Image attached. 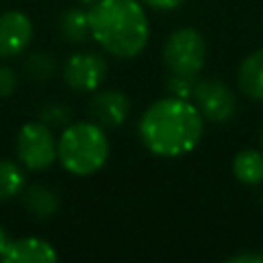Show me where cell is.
Here are the masks:
<instances>
[{
  "label": "cell",
  "instance_id": "cell-14",
  "mask_svg": "<svg viewBox=\"0 0 263 263\" xmlns=\"http://www.w3.org/2000/svg\"><path fill=\"white\" fill-rule=\"evenodd\" d=\"M58 29L64 39L72 43H80L90 37V25H88V12L82 8H68L60 14Z\"/></svg>",
  "mask_w": 263,
  "mask_h": 263
},
{
  "label": "cell",
  "instance_id": "cell-7",
  "mask_svg": "<svg viewBox=\"0 0 263 263\" xmlns=\"http://www.w3.org/2000/svg\"><path fill=\"white\" fill-rule=\"evenodd\" d=\"M107 76V62L95 51H76L64 64V80L78 92H90L101 86Z\"/></svg>",
  "mask_w": 263,
  "mask_h": 263
},
{
  "label": "cell",
  "instance_id": "cell-12",
  "mask_svg": "<svg viewBox=\"0 0 263 263\" xmlns=\"http://www.w3.org/2000/svg\"><path fill=\"white\" fill-rule=\"evenodd\" d=\"M232 175L249 187L263 183V152L255 148H245L232 158Z\"/></svg>",
  "mask_w": 263,
  "mask_h": 263
},
{
  "label": "cell",
  "instance_id": "cell-2",
  "mask_svg": "<svg viewBox=\"0 0 263 263\" xmlns=\"http://www.w3.org/2000/svg\"><path fill=\"white\" fill-rule=\"evenodd\" d=\"M86 12L90 37L107 53L129 60L148 45L150 23L140 0H95Z\"/></svg>",
  "mask_w": 263,
  "mask_h": 263
},
{
  "label": "cell",
  "instance_id": "cell-21",
  "mask_svg": "<svg viewBox=\"0 0 263 263\" xmlns=\"http://www.w3.org/2000/svg\"><path fill=\"white\" fill-rule=\"evenodd\" d=\"M226 263H263V255L259 253H238L226 259Z\"/></svg>",
  "mask_w": 263,
  "mask_h": 263
},
{
  "label": "cell",
  "instance_id": "cell-10",
  "mask_svg": "<svg viewBox=\"0 0 263 263\" xmlns=\"http://www.w3.org/2000/svg\"><path fill=\"white\" fill-rule=\"evenodd\" d=\"M4 263H55L58 251L51 242L37 236H23L8 240L2 257Z\"/></svg>",
  "mask_w": 263,
  "mask_h": 263
},
{
  "label": "cell",
  "instance_id": "cell-3",
  "mask_svg": "<svg viewBox=\"0 0 263 263\" xmlns=\"http://www.w3.org/2000/svg\"><path fill=\"white\" fill-rule=\"evenodd\" d=\"M58 160L76 177H88L101 171L109 160V138L105 127L95 121L66 125L58 138Z\"/></svg>",
  "mask_w": 263,
  "mask_h": 263
},
{
  "label": "cell",
  "instance_id": "cell-23",
  "mask_svg": "<svg viewBox=\"0 0 263 263\" xmlns=\"http://www.w3.org/2000/svg\"><path fill=\"white\" fill-rule=\"evenodd\" d=\"M261 148H263V132H261Z\"/></svg>",
  "mask_w": 263,
  "mask_h": 263
},
{
  "label": "cell",
  "instance_id": "cell-17",
  "mask_svg": "<svg viewBox=\"0 0 263 263\" xmlns=\"http://www.w3.org/2000/svg\"><path fill=\"white\" fill-rule=\"evenodd\" d=\"M195 76H181V74H171L166 80L168 92L173 97H181V99H191L193 95V86H195Z\"/></svg>",
  "mask_w": 263,
  "mask_h": 263
},
{
  "label": "cell",
  "instance_id": "cell-6",
  "mask_svg": "<svg viewBox=\"0 0 263 263\" xmlns=\"http://www.w3.org/2000/svg\"><path fill=\"white\" fill-rule=\"evenodd\" d=\"M193 105L203 119L224 123L236 113V97L230 86L218 78H199L193 86Z\"/></svg>",
  "mask_w": 263,
  "mask_h": 263
},
{
  "label": "cell",
  "instance_id": "cell-20",
  "mask_svg": "<svg viewBox=\"0 0 263 263\" xmlns=\"http://www.w3.org/2000/svg\"><path fill=\"white\" fill-rule=\"evenodd\" d=\"M140 2H144L146 6H150L154 10H173L183 4V0H140Z\"/></svg>",
  "mask_w": 263,
  "mask_h": 263
},
{
  "label": "cell",
  "instance_id": "cell-11",
  "mask_svg": "<svg viewBox=\"0 0 263 263\" xmlns=\"http://www.w3.org/2000/svg\"><path fill=\"white\" fill-rule=\"evenodd\" d=\"M236 82L245 97L263 103V47L249 53L240 62Z\"/></svg>",
  "mask_w": 263,
  "mask_h": 263
},
{
  "label": "cell",
  "instance_id": "cell-1",
  "mask_svg": "<svg viewBox=\"0 0 263 263\" xmlns=\"http://www.w3.org/2000/svg\"><path fill=\"white\" fill-rule=\"evenodd\" d=\"M144 148L162 158H177L197 148L203 136V117L189 99L164 97L154 101L138 121Z\"/></svg>",
  "mask_w": 263,
  "mask_h": 263
},
{
  "label": "cell",
  "instance_id": "cell-5",
  "mask_svg": "<svg viewBox=\"0 0 263 263\" xmlns=\"http://www.w3.org/2000/svg\"><path fill=\"white\" fill-rule=\"evenodd\" d=\"M16 158L29 171H45L58 160V140L43 121H29L16 136Z\"/></svg>",
  "mask_w": 263,
  "mask_h": 263
},
{
  "label": "cell",
  "instance_id": "cell-18",
  "mask_svg": "<svg viewBox=\"0 0 263 263\" xmlns=\"http://www.w3.org/2000/svg\"><path fill=\"white\" fill-rule=\"evenodd\" d=\"M68 119H70L68 109L58 107V105H49V107H45V109L41 111V121L47 123L49 127H53V125H64V123H68Z\"/></svg>",
  "mask_w": 263,
  "mask_h": 263
},
{
  "label": "cell",
  "instance_id": "cell-9",
  "mask_svg": "<svg viewBox=\"0 0 263 263\" xmlns=\"http://www.w3.org/2000/svg\"><path fill=\"white\" fill-rule=\"evenodd\" d=\"M129 109H132L129 99L121 90H101L92 95L88 103V113L92 121L107 129L119 127L127 119Z\"/></svg>",
  "mask_w": 263,
  "mask_h": 263
},
{
  "label": "cell",
  "instance_id": "cell-4",
  "mask_svg": "<svg viewBox=\"0 0 263 263\" xmlns=\"http://www.w3.org/2000/svg\"><path fill=\"white\" fill-rule=\"evenodd\" d=\"M208 47L197 29L181 27L173 31L162 45V60L171 74L197 76L205 66Z\"/></svg>",
  "mask_w": 263,
  "mask_h": 263
},
{
  "label": "cell",
  "instance_id": "cell-22",
  "mask_svg": "<svg viewBox=\"0 0 263 263\" xmlns=\"http://www.w3.org/2000/svg\"><path fill=\"white\" fill-rule=\"evenodd\" d=\"M6 242H8V236H6V232H4V228L0 226V257H2V251H4V247H6Z\"/></svg>",
  "mask_w": 263,
  "mask_h": 263
},
{
  "label": "cell",
  "instance_id": "cell-16",
  "mask_svg": "<svg viewBox=\"0 0 263 263\" xmlns=\"http://www.w3.org/2000/svg\"><path fill=\"white\" fill-rule=\"evenodd\" d=\"M25 70H27V74H29L31 78H35V80H45L47 76L53 74L55 62H53V58H49V55H45V53H33V55L25 62Z\"/></svg>",
  "mask_w": 263,
  "mask_h": 263
},
{
  "label": "cell",
  "instance_id": "cell-15",
  "mask_svg": "<svg viewBox=\"0 0 263 263\" xmlns=\"http://www.w3.org/2000/svg\"><path fill=\"white\" fill-rule=\"evenodd\" d=\"M25 189V173L14 160H0V201L16 197Z\"/></svg>",
  "mask_w": 263,
  "mask_h": 263
},
{
  "label": "cell",
  "instance_id": "cell-8",
  "mask_svg": "<svg viewBox=\"0 0 263 263\" xmlns=\"http://www.w3.org/2000/svg\"><path fill=\"white\" fill-rule=\"evenodd\" d=\"M33 39V23L21 10L0 14V58L21 55Z\"/></svg>",
  "mask_w": 263,
  "mask_h": 263
},
{
  "label": "cell",
  "instance_id": "cell-19",
  "mask_svg": "<svg viewBox=\"0 0 263 263\" xmlns=\"http://www.w3.org/2000/svg\"><path fill=\"white\" fill-rule=\"evenodd\" d=\"M18 76L10 66H0V97H10L16 90Z\"/></svg>",
  "mask_w": 263,
  "mask_h": 263
},
{
  "label": "cell",
  "instance_id": "cell-13",
  "mask_svg": "<svg viewBox=\"0 0 263 263\" xmlns=\"http://www.w3.org/2000/svg\"><path fill=\"white\" fill-rule=\"evenodd\" d=\"M23 203H25V210L35 216V218H51L58 208H60V199H58V193L49 187H43V185H33L25 191L23 195Z\"/></svg>",
  "mask_w": 263,
  "mask_h": 263
}]
</instances>
